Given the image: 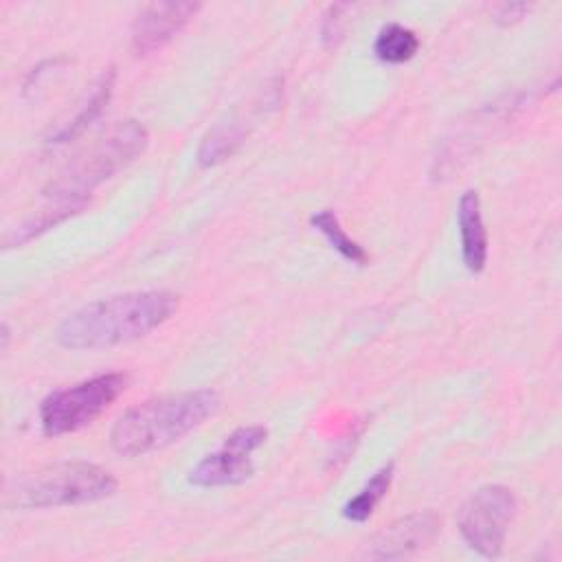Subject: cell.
Listing matches in <instances>:
<instances>
[{
	"label": "cell",
	"mask_w": 562,
	"mask_h": 562,
	"mask_svg": "<svg viewBox=\"0 0 562 562\" xmlns=\"http://www.w3.org/2000/svg\"><path fill=\"white\" fill-rule=\"evenodd\" d=\"M119 481L101 465L88 461H59L20 474L7 487V501L20 509L68 507L108 498Z\"/></svg>",
	"instance_id": "3957f363"
},
{
	"label": "cell",
	"mask_w": 562,
	"mask_h": 562,
	"mask_svg": "<svg viewBox=\"0 0 562 562\" xmlns=\"http://www.w3.org/2000/svg\"><path fill=\"white\" fill-rule=\"evenodd\" d=\"M79 209H83V204H64L61 209H57V211H53V213H46V215H42L40 220H33V222L24 224L22 228H18V231H15V233L4 241V248H13V246H22V244H26V241H29V239H33L35 235H40V233H44V231L53 228L55 224L64 222L66 217L75 215Z\"/></svg>",
	"instance_id": "9a60e30c"
},
{
	"label": "cell",
	"mask_w": 562,
	"mask_h": 562,
	"mask_svg": "<svg viewBox=\"0 0 562 562\" xmlns=\"http://www.w3.org/2000/svg\"><path fill=\"white\" fill-rule=\"evenodd\" d=\"M529 9H531V4H527V2H505L496 11V22L501 26L516 24V22H520L529 13Z\"/></svg>",
	"instance_id": "e0dca14e"
},
{
	"label": "cell",
	"mask_w": 562,
	"mask_h": 562,
	"mask_svg": "<svg viewBox=\"0 0 562 562\" xmlns=\"http://www.w3.org/2000/svg\"><path fill=\"white\" fill-rule=\"evenodd\" d=\"M419 50V37L413 29L391 22L378 31L373 42V53L384 64H404L411 61Z\"/></svg>",
	"instance_id": "5bb4252c"
},
{
	"label": "cell",
	"mask_w": 562,
	"mask_h": 562,
	"mask_svg": "<svg viewBox=\"0 0 562 562\" xmlns=\"http://www.w3.org/2000/svg\"><path fill=\"white\" fill-rule=\"evenodd\" d=\"M457 224L463 266L472 274H479L485 270L487 263V231L481 213V198L474 189L461 193L457 202Z\"/></svg>",
	"instance_id": "30bf717a"
},
{
	"label": "cell",
	"mask_w": 562,
	"mask_h": 562,
	"mask_svg": "<svg viewBox=\"0 0 562 562\" xmlns=\"http://www.w3.org/2000/svg\"><path fill=\"white\" fill-rule=\"evenodd\" d=\"M220 408L211 389L184 391L145 400L127 408L110 430V446L121 457H140L162 450L200 428Z\"/></svg>",
	"instance_id": "7a4b0ae2"
},
{
	"label": "cell",
	"mask_w": 562,
	"mask_h": 562,
	"mask_svg": "<svg viewBox=\"0 0 562 562\" xmlns=\"http://www.w3.org/2000/svg\"><path fill=\"white\" fill-rule=\"evenodd\" d=\"M176 310L178 296L167 290L114 294L68 314L57 327V342L77 351L132 342L158 329Z\"/></svg>",
	"instance_id": "6da1fadb"
},
{
	"label": "cell",
	"mask_w": 562,
	"mask_h": 562,
	"mask_svg": "<svg viewBox=\"0 0 562 562\" xmlns=\"http://www.w3.org/2000/svg\"><path fill=\"white\" fill-rule=\"evenodd\" d=\"M149 145V132L134 119L119 121L83 156L70 162L46 189L44 195L61 204H86V195L103 180L136 160Z\"/></svg>",
	"instance_id": "277c9868"
},
{
	"label": "cell",
	"mask_w": 562,
	"mask_h": 562,
	"mask_svg": "<svg viewBox=\"0 0 562 562\" xmlns=\"http://www.w3.org/2000/svg\"><path fill=\"white\" fill-rule=\"evenodd\" d=\"M439 518L432 512H415L402 516L380 529L367 542L364 558L371 560H400L426 549L439 533Z\"/></svg>",
	"instance_id": "9c48e42d"
},
{
	"label": "cell",
	"mask_w": 562,
	"mask_h": 562,
	"mask_svg": "<svg viewBox=\"0 0 562 562\" xmlns=\"http://www.w3.org/2000/svg\"><path fill=\"white\" fill-rule=\"evenodd\" d=\"M310 224L329 241V246L342 259H347L349 263H356V266H367L369 263L371 257H369L367 248L347 235V231L342 228L338 215L331 209H321V211L312 213Z\"/></svg>",
	"instance_id": "4fadbf2b"
},
{
	"label": "cell",
	"mask_w": 562,
	"mask_h": 562,
	"mask_svg": "<svg viewBox=\"0 0 562 562\" xmlns=\"http://www.w3.org/2000/svg\"><path fill=\"white\" fill-rule=\"evenodd\" d=\"M349 7L347 4H331L323 18V24H321V37H323V44L325 46H336L345 33V24H342V13L347 11Z\"/></svg>",
	"instance_id": "2e32d148"
},
{
	"label": "cell",
	"mask_w": 562,
	"mask_h": 562,
	"mask_svg": "<svg viewBox=\"0 0 562 562\" xmlns=\"http://www.w3.org/2000/svg\"><path fill=\"white\" fill-rule=\"evenodd\" d=\"M268 439V428L259 424L235 428L220 450L202 457L187 481L195 487H231L248 481L255 474L252 452Z\"/></svg>",
	"instance_id": "52a82bcc"
},
{
	"label": "cell",
	"mask_w": 562,
	"mask_h": 562,
	"mask_svg": "<svg viewBox=\"0 0 562 562\" xmlns=\"http://www.w3.org/2000/svg\"><path fill=\"white\" fill-rule=\"evenodd\" d=\"M127 389V375L112 371L53 391L40 404V426L46 437H61L90 426Z\"/></svg>",
	"instance_id": "5b68a950"
},
{
	"label": "cell",
	"mask_w": 562,
	"mask_h": 562,
	"mask_svg": "<svg viewBox=\"0 0 562 562\" xmlns=\"http://www.w3.org/2000/svg\"><path fill=\"white\" fill-rule=\"evenodd\" d=\"M202 9L200 2H151L145 4L132 24V53L136 57L165 48Z\"/></svg>",
	"instance_id": "ba28073f"
},
{
	"label": "cell",
	"mask_w": 562,
	"mask_h": 562,
	"mask_svg": "<svg viewBox=\"0 0 562 562\" xmlns=\"http://www.w3.org/2000/svg\"><path fill=\"white\" fill-rule=\"evenodd\" d=\"M393 476H395V463L393 461L378 468L371 474V479L362 485V490L342 505V518L349 520V522L369 520L371 514L375 512V507L380 505V501L389 494Z\"/></svg>",
	"instance_id": "7c38bea8"
},
{
	"label": "cell",
	"mask_w": 562,
	"mask_h": 562,
	"mask_svg": "<svg viewBox=\"0 0 562 562\" xmlns=\"http://www.w3.org/2000/svg\"><path fill=\"white\" fill-rule=\"evenodd\" d=\"M114 79H116V70L114 68H108L105 72H101V77L97 79L90 97L86 99V103L77 110V114L72 119H68L59 130H55L46 143L50 145H66L70 140H75L77 136H81L90 123H94L105 105L110 103L112 99V92H114Z\"/></svg>",
	"instance_id": "8fae6325"
},
{
	"label": "cell",
	"mask_w": 562,
	"mask_h": 562,
	"mask_svg": "<svg viewBox=\"0 0 562 562\" xmlns=\"http://www.w3.org/2000/svg\"><path fill=\"white\" fill-rule=\"evenodd\" d=\"M516 512L518 501L509 487L483 485L461 505L457 527L472 551L483 558H498Z\"/></svg>",
	"instance_id": "8992f818"
}]
</instances>
